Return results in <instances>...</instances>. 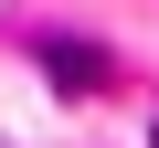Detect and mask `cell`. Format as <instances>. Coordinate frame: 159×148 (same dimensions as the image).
Returning a JSON list of instances; mask_svg holds the SVG:
<instances>
[{
  "instance_id": "cell-1",
  "label": "cell",
  "mask_w": 159,
  "mask_h": 148,
  "mask_svg": "<svg viewBox=\"0 0 159 148\" xmlns=\"http://www.w3.org/2000/svg\"><path fill=\"white\" fill-rule=\"evenodd\" d=\"M43 74H53V85H64V95H96V85H106V74H117V63H106L96 42H74V32H43Z\"/></svg>"
}]
</instances>
